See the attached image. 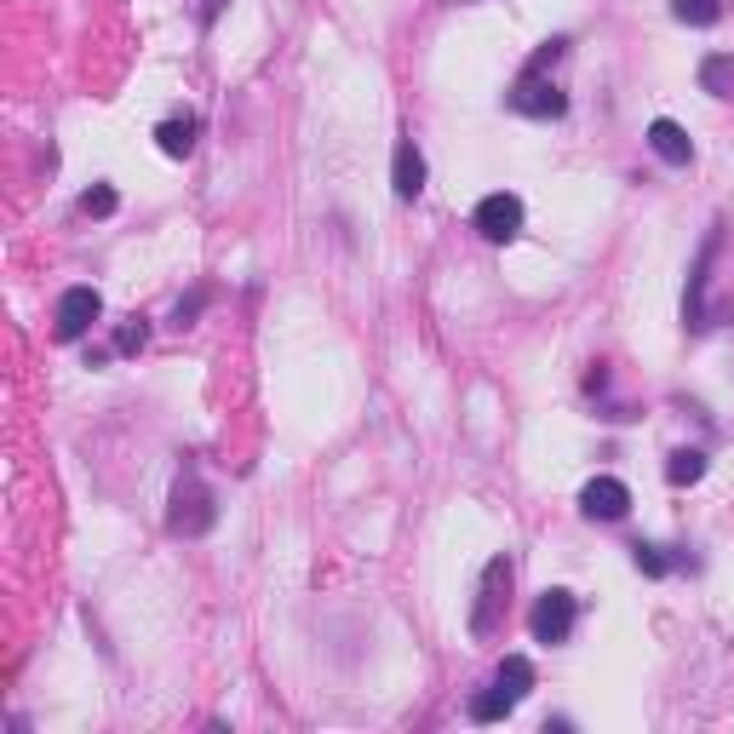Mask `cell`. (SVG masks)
I'll use <instances>...</instances> for the list:
<instances>
[{"label":"cell","mask_w":734,"mask_h":734,"mask_svg":"<svg viewBox=\"0 0 734 734\" xmlns=\"http://www.w3.org/2000/svg\"><path fill=\"white\" fill-rule=\"evenodd\" d=\"M579 511H586L591 522H620L631 511V488L620 483V476H591V483L579 488Z\"/></svg>","instance_id":"obj_8"},{"label":"cell","mask_w":734,"mask_h":734,"mask_svg":"<svg viewBox=\"0 0 734 734\" xmlns=\"http://www.w3.org/2000/svg\"><path fill=\"white\" fill-rule=\"evenodd\" d=\"M115 207H121V195H115L110 184H98V190H87V195H81V213H87V218H110Z\"/></svg>","instance_id":"obj_18"},{"label":"cell","mask_w":734,"mask_h":734,"mask_svg":"<svg viewBox=\"0 0 734 734\" xmlns=\"http://www.w3.org/2000/svg\"><path fill=\"white\" fill-rule=\"evenodd\" d=\"M700 476H705V453L700 448H677L666 460V483L671 488H689V483H700Z\"/></svg>","instance_id":"obj_14"},{"label":"cell","mask_w":734,"mask_h":734,"mask_svg":"<svg viewBox=\"0 0 734 734\" xmlns=\"http://www.w3.org/2000/svg\"><path fill=\"white\" fill-rule=\"evenodd\" d=\"M505 597H511V556H494L483 568V591H476V609H471V637H499V614H505Z\"/></svg>","instance_id":"obj_3"},{"label":"cell","mask_w":734,"mask_h":734,"mask_svg":"<svg viewBox=\"0 0 734 734\" xmlns=\"http://www.w3.org/2000/svg\"><path fill=\"white\" fill-rule=\"evenodd\" d=\"M213 517H218V505H213V488L201 483L195 471H184V476H179V488H172V511H167V528H172V534H184V540H195V534H207V528H213Z\"/></svg>","instance_id":"obj_2"},{"label":"cell","mask_w":734,"mask_h":734,"mask_svg":"<svg viewBox=\"0 0 734 734\" xmlns=\"http://www.w3.org/2000/svg\"><path fill=\"white\" fill-rule=\"evenodd\" d=\"M631 563H637L648 579H666L677 563H671V556H666V545H648V540H637V545H631Z\"/></svg>","instance_id":"obj_17"},{"label":"cell","mask_w":734,"mask_h":734,"mask_svg":"<svg viewBox=\"0 0 734 734\" xmlns=\"http://www.w3.org/2000/svg\"><path fill=\"white\" fill-rule=\"evenodd\" d=\"M391 184H396V201H414V195L425 190V156H419V144H414V138H402V144H396Z\"/></svg>","instance_id":"obj_10"},{"label":"cell","mask_w":734,"mask_h":734,"mask_svg":"<svg viewBox=\"0 0 734 734\" xmlns=\"http://www.w3.org/2000/svg\"><path fill=\"white\" fill-rule=\"evenodd\" d=\"M201 305H207V293H190V298H179V310H172V327H190V321L201 316Z\"/></svg>","instance_id":"obj_20"},{"label":"cell","mask_w":734,"mask_h":734,"mask_svg":"<svg viewBox=\"0 0 734 734\" xmlns=\"http://www.w3.org/2000/svg\"><path fill=\"white\" fill-rule=\"evenodd\" d=\"M574 620H579V597L563 591V586H551V591H540L534 614H528V631H534V643L556 648V643L574 637Z\"/></svg>","instance_id":"obj_4"},{"label":"cell","mask_w":734,"mask_h":734,"mask_svg":"<svg viewBox=\"0 0 734 734\" xmlns=\"http://www.w3.org/2000/svg\"><path fill=\"white\" fill-rule=\"evenodd\" d=\"M144 339H149V327L144 321H126L121 334H115V350H121V357H133V350H144Z\"/></svg>","instance_id":"obj_19"},{"label":"cell","mask_w":734,"mask_h":734,"mask_svg":"<svg viewBox=\"0 0 734 734\" xmlns=\"http://www.w3.org/2000/svg\"><path fill=\"white\" fill-rule=\"evenodd\" d=\"M471 224H476V236H483V241L505 247V241H517V236H522V201H517L511 190H494V195L476 201Z\"/></svg>","instance_id":"obj_6"},{"label":"cell","mask_w":734,"mask_h":734,"mask_svg":"<svg viewBox=\"0 0 734 734\" xmlns=\"http://www.w3.org/2000/svg\"><path fill=\"white\" fill-rule=\"evenodd\" d=\"M224 7H230V0H201V30H213V23L224 18Z\"/></svg>","instance_id":"obj_21"},{"label":"cell","mask_w":734,"mask_h":734,"mask_svg":"<svg viewBox=\"0 0 734 734\" xmlns=\"http://www.w3.org/2000/svg\"><path fill=\"white\" fill-rule=\"evenodd\" d=\"M568 53V35H556V41H545L540 53H534V64H528L522 75H517V87L505 92V104H511L517 115H534V121H563L568 115V98H563V87L551 81V64Z\"/></svg>","instance_id":"obj_1"},{"label":"cell","mask_w":734,"mask_h":734,"mask_svg":"<svg viewBox=\"0 0 734 734\" xmlns=\"http://www.w3.org/2000/svg\"><path fill=\"white\" fill-rule=\"evenodd\" d=\"M648 149H654V156H660L666 167H689V161H695V144H689V133H682L677 121H666V115L648 126Z\"/></svg>","instance_id":"obj_9"},{"label":"cell","mask_w":734,"mask_h":734,"mask_svg":"<svg viewBox=\"0 0 734 734\" xmlns=\"http://www.w3.org/2000/svg\"><path fill=\"white\" fill-rule=\"evenodd\" d=\"M511 695H505L499 689V682H488V689H476L471 695V705H465V712H471V723H499V718H511Z\"/></svg>","instance_id":"obj_13"},{"label":"cell","mask_w":734,"mask_h":734,"mask_svg":"<svg viewBox=\"0 0 734 734\" xmlns=\"http://www.w3.org/2000/svg\"><path fill=\"white\" fill-rule=\"evenodd\" d=\"M671 18L689 23V30H712L723 18V0H671Z\"/></svg>","instance_id":"obj_16"},{"label":"cell","mask_w":734,"mask_h":734,"mask_svg":"<svg viewBox=\"0 0 734 734\" xmlns=\"http://www.w3.org/2000/svg\"><path fill=\"white\" fill-rule=\"evenodd\" d=\"M98 316H104V293H98V287H64L58 310H53V334H58L64 345H75V339L92 334Z\"/></svg>","instance_id":"obj_7"},{"label":"cell","mask_w":734,"mask_h":734,"mask_svg":"<svg viewBox=\"0 0 734 734\" xmlns=\"http://www.w3.org/2000/svg\"><path fill=\"white\" fill-rule=\"evenodd\" d=\"M195 138H201V115H172V121H161V126H156L161 156H172V161H184L190 149H195Z\"/></svg>","instance_id":"obj_11"},{"label":"cell","mask_w":734,"mask_h":734,"mask_svg":"<svg viewBox=\"0 0 734 734\" xmlns=\"http://www.w3.org/2000/svg\"><path fill=\"white\" fill-rule=\"evenodd\" d=\"M494 682H499L511 700H528V689H534V660H528V654H505L499 671H494Z\"/></svg>","instance_id":"obj_12"},{"label":"cell","mask_w":734,"mask_h":734,"mask_svg":"<svg viewBox=\"0 0 734 734\" xmlns=\"http://www.w3.org/2000/svg\"><path fill=\"white\" fill-rule=\"evenodd\" d=\"M700 87L712 92V98H729L734 92V53H712L700 64Z\"/></svg>","instance_id":"obj_15"},{"label":"cell","mask_w":734,"mask_h":734,"mask_svg":"<svg viewBox=\"0 0 734 734\" xmlns=\"http://www.w3.org/2000/svg\"><path fill=\"white\" fill-rule=\"evenodd\" d=\"M718 241H723V224H712L695 252V270H689V293H682V327L689 334H705L712 327V310H705V282H712V259H718Z\"/></svg>","instance_id":"obj_5"}]
</instances>
